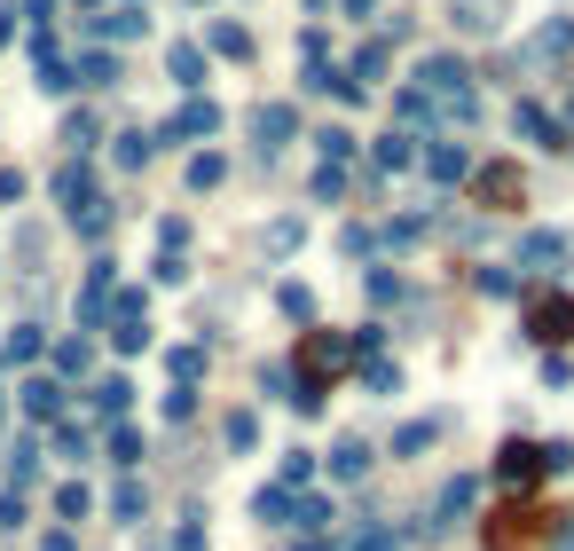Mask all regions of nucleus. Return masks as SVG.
Masks as SVG:
<instances>
[{"label": "nucleus", "instance_id": "obj_1", "mask_svg": "<svg viewBox=\"0 0 574 551\" xmlns=\"http://www.w3.org/2000/svg\"><path fill=\"white\" fill-rule=\"evenodd\" d=\"M520 323H527L535 347H566V339H574V291H535Z\"/></svg>", "mask_w": 574, "mask_h": 551}, {"label": "nucleus", "instance_id": "obj_2", "mask_svg": "<svg viewBox=\"0 0 574 551\" xmlns=\"http://www.w3.org/2000/svg\"><path fill=\"white\" fill-rule=\"evenodd\" d=\"M544 473H551V465H544V441H503V449H496V480H503L512 497H527Z\"/></svg>", "mask_w": 574, "mask_h": 551}, {"label": "nucleus", "instance_id": "obj_3", "mask_svg": "<svg viewBox=\"0 0 574 551\" xmlns=\"http://www.w3.org/2000/svg\"><path fill=\"white\" fill-rule=\"evenodd\" d=\"M503 16H512V0H449V24L464 32V40H496Z\"/></svg>", "mask_w": 574, "mask_h": 551}, {"label": "nucleus", "instance_id": "obj_4", "mask_svg": "<svg viewBox=\"0 0 574 551\" xmlns=\"http://www.w3.org/2000/svg\"><path fill=\"white\" fill-rule=\"evenodd\" d=\"M566 252H574V237H566V229H535V237H520V261H512V268H527V276H551V268L566 261Z\"/></svg>", "mask_w": 574, "mask_h": 551}, {"label": "nucleus", "instance_id": "obj_5", "mask_svg": "<svg viewBox=\"0 0 574 551\" xmlns=\"http://www.w3.org/2000/svg\"><path fill=\"white\" fill-rule=\"evenodd\" d=\"M520 189H527L520 166H481V174H472V198H481L488 213H512V205H520Z\"/></svg>", "mask_w": 574, "mask_h": 551}, {"label": "nucleus", "instance_id": "obj_6", "mask_svg": "<svg viewBox=\"0 0 574 551\" xmlns=\"http://www.w3.org/2000/svg\"><path fill=\"white\" fill-rule=\"evenodd\" d=\"M559 55H574V16H551V24H535V40H527L512 63H559Z\"/></svg>", "mask_w": 574, "mask_h": 551}, {"label": "nucleus", "instance_id": "obj_7", "mask_svg": "<svg viewBox=\"0 0 574 551\" xmlns=\"http://www.w3.org/2000/svg\"><path fill=\"white\" fill-rule=\"evenodd\" d=\"M512 135L535 142V150H566V126H559L544 103H520V111H512Z\"/></svg>", "mask_w": 574, "mask_h": 551}, {"label": "nucleus", "instance_id": "obj_8", "mask_svg": "<svg viewBox=\"0 0 574 551\" xmlns=\"http://www.w3.org/2000/svg\"><path fill=\"white\" fill-rule=\"evenodd\" d=\"M291 126H299L291 103H260V111H252V150H260V158H276V150L291 142Z\"/></svg>", "mask_w": 574, "mask_h": 551}, {"label": "nucleus", "instance_id": "obj_9", "mask_svg": "<svg viewBox=\"0 0 574 551\" xmlns=\"http://www.w3.org/2000/svg\"><path fill=\"white\" fill-rule=\"evenodd\" d=\"M425 174L441 181V189L472 181V150H464V142H433V150H425Z\"/></svg>", "mask_w": 574, "mask_h": 551}, {"label": "nucleus", "instance_id": "obj_10", "mask_svg": "<svg viewBox=\"0 0 574 551\" xmlns=\"http://www.w3.org/2000/svg\"><path fill=\"white\" fill-rule=\"evenodd\" d=\"M472 497H481V480H472V473H457L449 489H441V504H433V536H441V528H457L464 512H472Z\"/></svg>", "mask_w": 574, "mask_h": 551}, {"label": "nucleus", "instance_id": "obj_11", "mask_svg": "<svg viewBox=\"0 0 574 551\" xmlns=\"http://www.w3.org/2000/svg\"><path fill=\"white\" fill-rule=\"evenodd\" d=\"M197 135H221V111L213 103H182L174 126H165V142H197Z\"/></svg>", "mask_w": 574, "mask_h": 551}, {"label": "nucleus", "instance_id": "obj_12", "mask_svg": "<svg viewBox=\"0 0 574 551\" xmlns=\"http://www.w3.org/2000/svg\"><path fill=\"white\" fill-rule=\"evenodd\" d=\"M441 426H449V417H410V426L394 434V458H417V449H433V441H441Z\"/></svg>", "mask_w": 574, "mask_h": 551}, {"label": "nucleus", "instance_id": "obj_13", "mask_svg": "<svg viewBox=\"0 0 574 551\" xmlns=\"http://www.w3.org/2000/svg\"><path fill=\"white\" fill-rule=\"evenodd\" d=\"M386 63H394V48H386V40H370V48H354L347 79H354V87H370V79H386Z\"/></svg>", "mask_w": 574, "mask_h": 551}, {"label": "nucleus", "instance_id": "obj_14", "mask_svg": "<svg viewBox=\"0 0 574 551\" xmlns=\"http://www.w3.org/2000/svg\"><path fill=\"white\" fill-rule=\"evenodd\" d=\"M527 521H535V512H527V504H512V512H496V528H488V551H520V536H527Z\"/></svg>", "mask_w": 574, "mask_h": 551}, {"label": "nucleus", "instance_id": "obj_15", "mask_svg": "<svg viewBox=\"0 0 574 551\" xmlns=\"http://www.w3.org/2000/svg\"><path fill=\"white\" fill-rule=\"evenodd\" d=\"M362 473H370V441L347 434L339 449H330V480H362Z\"/></svg>", "mask_w": 574, "mask_h": 551}, {"label": "nucleus", "instance_id": "obj_16", "mask_svg": "<svg viewBox=\"0 0 574 551\" xmlns=\"http://www.w3.org/2000/svg\"><path fill=\"white\" fill-rule=\"evenodd\" d=\"M394 118H401V126H433L441 111H433V95H425V87H401V95H394Z\"/></svg>", "mask_w": 574, "mask_h": 551}, {"label": "nucleus", "instance_id": "obj_17", "mask_svg": "<svg viewBox=\"0 0 574 551\" xmlns=\"http://www.w3.org/2000/svg\"><path fill=\"white\" fill-rule=\"evenodd\" d=\"M63 410V386L55 378H24V417H55Z\"/></svg>", "mask_w": 574, "mask_h": 551}, {"label": "nucleus", "instance_id": "obj_18", "mask_svg": "<svg viewBox=\"0 0 574 551\" xmlns=\"http://www.w3.org/2000/svg\"><path fill=\"white\" fill-rule=\"evenodd\" d=\"M252 512H260L267 528H291V512H299V497H291V489H260V497H252Z\"/></svg>", "mask_w": 574, "mask_h": 551}, {"label": "nucleus", "instance_id": "obj_19", "mask_svg": "<svg viewBox=\"0 0 574 551\" xmlns=\"http://www.w3.org/2000/svg\"><path fill=\"white\" fill-rule=\"evenodd\" d=\"M330 521H339V512H330V497H299V512H291V528H299V536H323Z\"/></svg>", "mask_w": 574, "mask_h": 551}, {"label": "nucleus", "instance_id": "obj_20", "mask_svg": "<svg viewBox=\"0 0 574 551\" xmlns=\"http://www.w3.org/2000/svg\"><path fill=\"white\" fill-rule=\"evenodd\" d=\"M165 72H174V87H197V79H205V55L182 40V48H165Z\"/></svg>", "mask_w": 574, "mask_h": 551}, {"label": "nucleus", "instance_id": "obj_21", "mask_svg": "<svg viewBox=\"0 0 574 551\" xmlns=\"http://www.w3.org/2000/svg\"><path fill=\"white\" fill-rule=\"evenodd\" d=\"M401 166H417V142L410 135H378V174H401Z\"/></svg>", "mask_w": 574, "mask_h": 551}, {"label": "nucleus", "instance_id": "obj_22", "mask_svg": "<svg viewBox=\"0 0 574 551\" xmlns=\"http://www.w3.org/2000/svg\"><path fill=\"white\" fill-rule=\"evenodd\" d=\"M315 150H323V166H347V158H354V135H347V126H323Z\"/></svg>", "mask_w": 574, "mask_h": 551}, {"label": "nucleus", "instance_id": "obj_23", "mask_svg": "<svg viewBox=\"0 0 574 551\" xmlns=\"http://www.w3.org/2000/svg\"><path fill=\"white\" fill-rule=\"evenodd\" d=\"M213 48L245 63V55H252V32H245V24H213Z\"/></svg>", "mask_w": 574, "mask_h": 551}, {"label": "nucleus", "instance_id": "obj_24", "mask_svg": "<svg viewBox=\"0 0 574 551\" xmlns=\"http://www.w3.org/2000/svg\"><path fill=\"white\" fill-rule=\"evenodd\" d=\"M276 308H284L291 323H308V315H315V291H308V284H284V291H276Z\"/></svg>", "mask_w": 574, "mask_h": 551}, {"label": "nucleus", "instance_id": "obj_25", "mask_svg": "<svg viewBox=\"0 0 574 551\" xmlns=\"http://www.w3.org/2000/svg\"><path fill=\"white\" fill-rule=\"evenodd\" d=\"M221 174H228V158H221V150H205V158H189V189H213Z\"/></svg>", "mask_w": 574, "mask_h": 551}, {"label": "nucleus", "instance_id": "obj_26", "mask_svg": "<svg viewBox=\"0 0 574 551\" xmlns=\"http://www.w3.org/2000/svg\"><path fill=\"white\" fill-rule=\"evenodd\" d=\"M126 402H134V386H126V378H103V386H95V410H103V417H118Z\"/></svg>", "mask_w": 574, "mask_h": 551}, {"label": "nucleus", "instance_id": "obj_27", "mask_svg": "<svg viewBox=\"0 0 574 551\" xmlns=\"http://www.w3.org/2000/svg\"><path fill=\"white\" fill-rule=\"evenodd\" d=\"M425 229H433V221H425V213H401V221H386V245H417Z\"/></svg>", "mask_w": 574, "mask_h": 551}, {"label": "nucleus", "instance_id": "obj_28", "mask_svg": "<svg viewBox=\"0 0 574 551\" xmlns=\"http://www.w3.org/2000/svg\"><path fill=\"white\" fill-rule=\"evenodd\" d=\"M472 284H481V291H488V300H512V291H520V276H512V268H481V276H472Z\"/></svg>", "mask_w": 574, "mask_h": 551}, {"label": "nucleus", "instance_id": "obj_29", "mask_svg": "<svg viewBox=\"0 0 574 551\" xmlns=\"http://www.w3.org/2000/svg\"><path fill=\"white\" fill-rule=\"evenodd\" d=\"M308 473H315V458H308V449H284V480H276V489H299Z\"/></svg>", "mask_w": 574, "mask_h": 551}, {"label": "nucleus", "instance_id": "obj_30", "mask_svg": "<svg viewBox=\"0 0 574 551\" xmlns=\"http://www.w3.org/2000/svg\"><path fill=\"white\" fill-rule=\"evenodd\" d=\"M79 79H87V87H111V79H118V55H87Z\"/></svg>", "mask_w": 574, "mask_h": 551}, {"label": "nucleus", "instance_id": "obj_31", "mask_svg": "<svg viewBox=\"0 0 574 551\" xmlns=\"http://www.w3.org/2000/svg\"><path fill=\"white\" fill-rule=\"evenodd\" d=\"M362 378H370V395H401V371H394V363H386V354H378V363H370V371H362Z\"/></svg>", "mask_w": 574, "mask_h": 551}, {"label": "nucleus", "instance_id": "obj_32", "mask_svg": "<svg viewBox=\"0 0 574 551\" xmlns=\"http://www.w3.org/2000/svg\"><path fill=\"white\" fill-rule=\"evenodd\" d=\"M252 441H260V417L236 410V417H228V449H252Z\"/></svg>", "mask_w": 574, "mask_h": 551}, {"label": "nucleus", "instance_id": "obj_33", "mask_svg": "<svg viewBox=\"0 0 574 551\" xmlns=\"http://www.w3.org/2000/svg\"><path fill=\"white\" fill-rule=\"evenodd\" d=\"M32 354H40V331H32V323H16V331H9V363H32Z\"/></svg>", "mask_w": 574, "mask_h": 551}, {"label": "nucleus", "instance_id": "obj_34", "mask_svg": "<svg viewBox=\"0 0 574 551\" xmlns=\"http://www.w3.org/2000/svg\"><path fill=\"white\" fill-rule=\"evenodd\" d=\"M103 32H118V40H134V32H142V9H103Z\"/></svg>", "mask_w": 574, "mask_h": 551}, {"label": "nucleus", "instance_id": "obj_35", "mask_svg": "<svg viewBox=\"0 0 574 551\" xmlns=\"http://www.w3.org/2000/svg\"><path fill=\"white\" fill-rule=\"evenodd\" d=\"M165 371H174V378H182V386H189V378H197V371H205V354H197V347H182V354H165Z\"/></svg>", "mask_w": 574, "mask_h": 551}, {"label": "nucleus", "instance_id": "obj_36", "mask_svg": "<svg viewBox=\"0 0 574 551\" xmlns=\"http://www.w3.org/2000/svg\"><path fill=\"white\" fill-rule=\"evenodd\" d=\"M401 291H410V284H401V276H386V268H378V276H370V300H378V308H394V300H401Z\"/></svg>", "mask_w": 574, "mask_h": 551}, {"label": "nucleus", "instance_id": "obj_37", "mask_svg": "<svg viewBox=\"0 0 574 551\" xmlns=\"http://www.w3.org/2000/svg\"><path fill=\"white\" fill-rule=\"evenodd\" d=\"M150 158V135H118V166H142Z\"/></svg>", "mask_w": 574, "mask_h": 551}, {"label": "nucleus", "instance_id": "obj_38", "mask_svg": "<svg viewBox=\"0 0 574 551\" xmlns=\"http://www.w3.org/2000/svg\"><path fill=\"white\" fill-rule=\"evenodd\" d=\"M299 237H308V229H299V221H276V229H267V252H291Z\"/></svg>", "mask_w": 574, "mask_h": 551}, {"label": "nucleus", "instance_id": "obj_39", "mask_svg": "<svg viewBox=\"0 0 574 551\" xmlns=\"http://www.w3.org/2000/svg\"><path fill=\"white\" fill-rule=\"evenodd\" d=\"M544 465L551 473H574V441H544Z\"/></svg>", "mask_w": 574, "mask_h": 551}, {"label": "nucleus", "instance_id": "obj_40", "mask_svg": "<svg viewBox=\"0 0 574 551\" xmlns=\"http://www.w3.org/2000/svg\"><path fill=\"white\" fill-rule=\"evenodd\" d=\"M9 198H24V174H16V166H0V205H9Z\"/></svg>", "mask_w": 574, "mask_h": 551}, {"label": "nucleus", "instance_id": "obj_41", "mask_svg": "<svg viewBox=\"0 0 574 551\" xmlns=\"http://www.w3.org/2000/svg\"><path fill=\"white\" fill-rule=\"evenodd\" d=\"M24 16H32V24L48 32V16H55V0H24Z\"/></svg>", "mask_w": 574, "mask_h": 551}, {"label": "nucleus", "instance_id": "obj_42", "mask_svg": "<svg viewBox=\"0 0 574 551\" xmlns=\"http://www.w3.org/2000/svg\"><path fill=\"white\" fill-rule=\"evenodd\" d=\"M9 32H16V9H0V48H9Z\"/></svg>", "mask_w": 574, "mask_h": 551}, {"label": "nucleus", "instance_id": "obj_43", "mask_svg": "<svg viewBox=\"0 0 574 551\" xmlns=\"http://www.w3.org/2000/svg\"><path fill=\"white\" fill-rule=\"evenodd\" d=\"M559 551H574V512H566V528H559Z\"/></svg>", "mask_w": 574, "mask_h": 551}, {"label": "nucleus", "instance_id": "obj_44", "mask_svg": "<svg viewBox=\"0 0 574 551\" xmlns=\"http://www.w3.org/2000/svg\"><path fill=\"white\" fill-rule=\"evenodd\" d=\"M347 9H354V16H370V0H347Z\"/></svg>", "mask_w": 574, "mask_h": 551}]
</instances>
